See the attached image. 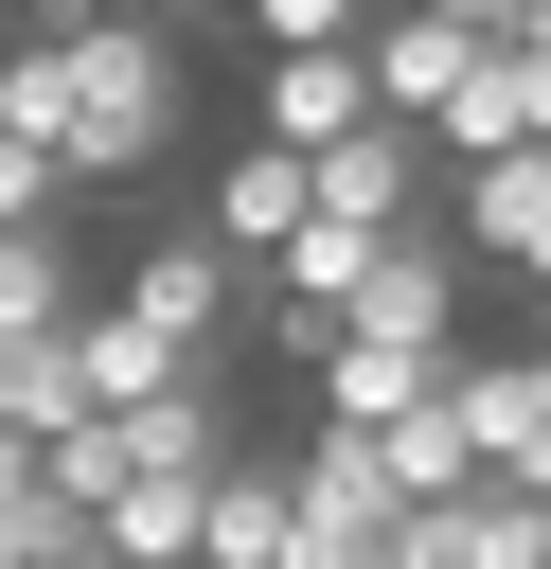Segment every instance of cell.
<instances>
[{
    "label": "cell",
    "mask_w": 551,
    "mask_h": 569,
    "mask_svg": "<svg viewBox=\"0 0 551 569\" xmlns=\"http://www.w3.org/2000/svg\"><path fill=\"white\" fill-rule=\"evenodd\" d=\"M178 107H196V71L160 18H53V160L71 178H160Z\"/></svg>",
    "instance_id": "cell-1"
},
{
    "label": "cell",
    "mask_w": 551,
    "mask_h": 569,
    "mask_svg": "<svg viewBox=\"0 0 551 569\" xmlns=\"http://www.w3.org/2000/svg\"><path fill=\"white\" fill-rule=\"evenodd\" d=\"M284 516H302V569H373L409 498H391L373 427H320V445H284Z\"/></svg>",
    "instance_id": "cell-2"
},
{
    "label": "cell",
    "mask_w": 551,
    "mask_h": 569,
    "mask_svg": "<svg viewBox=\"0 0 551 569\" xmlns=\"http://www.w3.org/2000/svg\"><path fill=\"white\" fill-rule=\"evenodd\" d=\"M107 302H124L142 338L213 356V338H231V302H249V249H213V231H142V249L107 267Z\"/></svg>",
    "instance_id": "cell-3"
},
{
    "label": "cell",
    "mask_w": 551,
    "mask_h": 569,
    "mask_svg": "<svg viewBox=\"0 0 551 569\" xmlns=\"http://www.w3.org/2000/svg\"><path fill=\"white\" fill-rule=\"evenodd\" d=\"M338 338H462V231L444 213H409V231H373V267H355V302H338Z\"/></svg>",
    "instance_id": "cell-4"
},
{
    "label": "cell",
    "mask_w": 551,
    "mask_h": 569,
    "mask_svg": "<svg viewBox=\"0 0 551 569\" xmlns=\"http://www.w3.org/2000/svg\"><path fill=\"white\" fill-rule=\"evenodd\" d=\"M373 569H551V498H515V480H462V498H409Z\"/></svg>",
    "instance_id": "cell-5"
},
{
    "label": "cell",
    "mask_w": 551,
    "mask_h": 569,
    "mask_svg": "<svg viewBox=\"0 0 551 569\" xmlns=\"http://www.w3.org/2000/svg\"><path fill=\"white\" fill-rule=\"evenodd\" d=\"M498 142H551V36H480L427 124V160H498Z\"/></svg>",
    "instance_id": "cell-6"
},
{
    "label": "cell",
    "mask_w": 551,
    "mask_h": 569,
    "mask_svg": "<svg viewBox=\"0 0 551 569\" xmlns=\"http://www.w3.org/2000/svg\"><path fill=\"white\" fill-rule=\"evenodd\" d=\"M444 231L480 267H533L551 284V142H498V160H444Z\"/></svg>",
    "instance_id": "cell-7"
},
{
    "label": "cell",
    "mask_w": 551,
    "mask_h": 569,
    "mask_svg": "<svg viewBox=\"0 0 551 569\" xmlns=\"http://www.w3.org/2000/svg\"><path fill=\"white\" fill-rule=\"evenodd\" d=\"M302 160H320V213H338V231H409V213L444 196L427 124H338V142H302Z\"/></svg>",
    "instance_id": "cell-8"
},
{
    "label": "cell",
    "mask_w": 551,
    "mask_h": 569,
    "mask_svg": "<svg viewBox=\"0 0 551 569\" xmlns=\"http://www.w3.org/2000/svg\"><path fill=\"white\" fill-rule=\"evenodd\" d=\"M462 18H427V0H373L355 18V71H373V124H444V89H462Z\"/></svg>",
    "instance_id": "cell-9"
},
{
    "label": "cell",
    "mask_w": 551,
    "mask_h": 569,
    "mask_svg": "<svg viewBox=\"0 0 551 569\" xmlns=\"http://www.w3.org/2000/svg\"><path fill=\"white\" fill-rule=\"evenodd\" d=\"M302 213H320V160H302V142H267V124H249V142H231V160H213V213H196V231H213V249H249V267H267V249H284V231H302Z\"/></svg>",
    "instance_id": "cell-10"
},
{
    "label": "cell",
    "mask_w": 551,
    "mask_h": 569,
    "mask_svg": "<svg viewBox=\"0 0 551 569\" xmlns=\"http://www.w3.org/2000/svg\"><path fill=\"white\" fill-rule=\"evenodd\" d=\"M196 569H302V516H284V462H213L196 480Z\"/></svg>",
    "instance_id": "cell-11"
},
{
    "label": "cell",
    "mask_w": 551,
    "mask_h": 569,
    "mask_svg": "<svg viewBox=\"0 0 551 569\" xmlns=\"http://www.w3.org/2000/svg\"><path fill=\"white\" fill-rule=\"evenodd\" d=\"M444 356H462V338H444ZM444 356H427V338H320L302 373H320V427H391V409L444 391Z\"/></svg>",
    "instance_id": "cell-12"
},
{
    "label": "cell",
    "mask_w": 551,
    "mask_h": 569,
    "mask_svg": "<svg viewBox=\"0 0 551 569\" xmlns=\"http://www.w3.org/2000/svg\"><path fill=\"white\" fill-rule=\"evenodd\" d=\"M53 356H71V391H89V409H142V391H178V373H196V356H178V338H142L107 284L71 302V338H53Z\"/></svg>",
    "instance_id": "cell-13"
},
{
    "label": "cell",
    "mask_w": 551,
    "mask_h": 569,
    "mask_svg": "<svg viewBox=\"0 0 551 569\" xmlns=\"http://www.w3.org/2000/svg\"><path fill=\"white\" fill-rule=\"evenodd\" d=\"M249 124H267V142H338V124H373V71H355V36H338V53H267Z\"/></svg>",
    "instance_id": "cell-14"
},
{
    "label": "cell",
    "mask_w": 551,
    "mask_h": 569,
    "mask_svg": "<svg viewBox=\"0 0 551 569\" xmlns=\"http://www.w3.org/2000/svg\"><path fill=\"white\" fill-rule=\"evenodd\" d=\"M124 445H142V480H213V462H231V391H213V373H178V391H142V409H124Z\"/></svg>",
    "instance_id": "cell-15"
},
{
    "label": "cell",
    "mask_w": 551,
    "mask_h": 569,
    "mask_svg": "<svg viewBox=\"0 0 551 569\" xmlns=\"http://www.w3.org/2000/svg\"><path fill=\"white\" fill-rule=\"evenodd\" d=\"M373 462H391V498H462V480H480V445H462V409H444V391H427V409H391V427H373Z\"/></svg>",
    "instance_id": "cell-16"
},
{
    "label": "cell",
    "mask_w": 551,
    "mask_h": 569,
    "mask_svg": "<svg viewBox=\"0 0 551 569\" xmlns=\"http://www.w3.org/2000/svg\"><path fill=\"white\" fill-rule=\"evenodd\" d=\"M89 302V267H71V231H0V338H53Z\"/></svg>",
    "instance_id": "cell-17"
},
{
    "label": "cell",
    "mask_w": 551,
    "mask_h": 569,
    "mask_svg": "<svg viewBox=\"0 0 551 569\" xmlns=\"http://www.w3.org/2000/svg\"><path fill=\"white\" fill-rule=\"evenodd\" d=\"M36 480H53L71 516H107V498L142 480V445H124V409H89V427H53V445H36Z\"/></svg>",
    "instance_id": "cell-18"
},
{
    "label": "cell",
    "mask_w": 551,
    "mask_h": 569,
    "mask_svg": "<svg viewBox=\"0 0 551 569\" xmlns=\"http://www.w3.org/2000/svg\"><path fill=\"white\" fill-rule=\"evenodd\" d=\"M89 533H107L124 569H196V480H124V498H107Z\"/></svg>",
    "instance_id": "cell-19"
},
{
    "label": "cell",
    "mask_w": 551,
    "mask_h": 569,
    "mask_svg": "<svg viewBox=\"0 0 551 569\" xmlns=\"http://www.w3.org/2000/svg\"><path fill=\"white\" fill-rule=\"evenodd\" d=\"M53 213H71V160L36 124H0V231H53Z\"/></svg>",
    "instance_id": "cell-20"
},
{
    "label": "cell",
    "mask_w": 551,
    "mask_h": 569,
    "mask_svg": "<svg viewBox=\"0 0 551 569\" xmlns=\"http://www.w3.org/2000/svg\"><path fill=\"white\" fill-rule=\"evenodd\" d=\"M355 18H373V0H249V36H267V53H338Z\"/></svg>",
    "instance_id": "cell-21"
},
{
    "label": "cell",
    "mask_w": 551,
    "mask_h": 569,
    "mask_svg": "<svg viewBox=\"0 0 551 569\" xmlns=\"http://www.w3.org/2000/svg\"><path fill=\"white\" fill-rule=\"evenodd\" d=\"M427 18H462V36H515V18H533V0H427Z\"/></svg>",
    "instance_id": "cell-22"
},
{
    "label": "cell",
    "mask_w": 551,
    "mask_h": 569,
    "mask_svg": "<svg viewBox=\"0 0 551 569\" xmlns=\"http://www.w3.org/2000/svg\"><path fill=\"white\" fill-rule=\"evenodd\" d=\"M515 391H533V427H551V338H533V356H515Z\"/></svg>",
    "instance_id": "cell-23"
},
{
    "label": "cell",
    "mask_w": 551,
    "mask_h": 569,
    "mask_svg": "<svg viewBox=\"0 0 551 569\" xmlns=\"http://www.w3.org/2000/svg\"><path fill=\"white\" fill-rule=\"evenodd\" d=\"M36 569H124V551H107V533H71V551H36Z\"/></svg>",
    "instance_id": "cell-24"
},
{
    "label": "cell",
    "mask_w": 551,
    "mask_h": 569,
    "mask_svg": "<svg viewBox=\"0 0 551 569\" xmlns=\"http://www.w3.org/2000/svg\"><path fill=\"white\" fill-rule=\"evenodd\" d=\"M71 18H160V0H71Z\"/></svg>",
    "instance_id": "cell-25"
},
{
    "label": "cell",
    "mask_w": 551,
    "mask_h": 569,
    "mask_svg": "<svg viewBox=\"0 0 551 569\" xmlns=\"http://www.w3.org/2000/svg\"><path fill=\"white\" fill-rule=\"evenodd\" d=\"M18 18H36V36H53V18H71V0H18Z\"/></svg>",
    "instance_id": "cell-26"
}]
</instances>
